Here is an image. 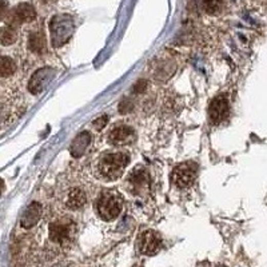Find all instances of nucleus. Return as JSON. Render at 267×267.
<instances>
[{"mask_svg": "<svg viewBox=\"0 0 267 267\" xmlns=\"http://www.w3.org/2000/svg\"><path fill=\"white\" fill-rule=\"evenodd\" d=\"M198 173V166L194 162H184L174 169L173 171V183L179 189H186L194 183Z\"/></svg>", "mask_w": 267, "mask_h": 267, "instance_id": "4", "label": "nucleus"}, {"mask_svg": "<svg viewBox=\"0 0 267 267\" xmlns=\"http://www.w3.org/2000/svg\"><path fill=\"white\" fill-rule=\"evenodd\" d=\"M10 20L11 23L15 24V26H19V24L23 23H30V22L35 20L36 17V11L35 8L28 3H22L17 4L16 7L10 12Z\"/></svg>", "mask_w": 267, "mask_h": 267, "instance_id": "8", "label": "nucleus"}, {"mask_svg": "<svg viewBox=\"0 0 267 267\" xmlns=\"http://www.w3.org/2000/svg\"><path fill=\"white\" fill-rule=\"evenodd\" d=\"M16 71V65L12 59L4 56L3 60H2V76L3 78H7L10 75H12Z\"/></svg>", "mask_w": 267, "mask_h": 267, "instance_id": "16", "label": "nucleus"}, {"mask_svg": "<svg viewBox=\"0 0 267 267\" xmlns=\"http://www.w3.org/2000/svg\"><path fill=\"white\" fill-rule=\"evenodd\" d=\"M129 162L130 155L126 152L103 154L96 163V174L101 180L112 182L122 176Z\"/></svg>", "mask_w": 267, "mask_h": 267, "instance_id": "1", "label": "nucleus"}, {"mask_svg": "<svg viewBox=\"0 0 267 267\" xmlns=\"http://www.w3.org/2000/svg\"><path fill=\"white\" fill-rule=\"evenodd\" d=\"M107 122H109V116L107 115H103L100 116V118H98L94 122V126H95V129L96 130H103L106 127V125H107Z\"/></svg>", "mask_w": 267, "mask_h": 267, "instance_id": "18", "label": "nucleus"}, {"mask_svg": "<svg viewBox=\"0 0 267 267\" xmlns=\"http://www.w3.org/2000/svg\"><path fill=\"white\" fill-rule=\"evenodd\" d=\"M222 3H223V0H203V8L207 14L214 15L219 12L222 8Z\"/></svg>", "mask_w": 267, "mask_h": 267, "instance_id": "17", "label": "nucleus"}, {"mask_svg": "<svg viewBox=\"0 0 267 267\" xmlns=\"http://www.w3.org/2000/svg\"><path fill=\"white\" fill-rule=\"evenodd\" d=\"M76 227L70 218H58L48 226V237L51 242L58 246H68L75 238Z\"/></svg>", "mask_w": 267, "mask_h": 267, "instance_id": "3", "label": "nucleus"}, {"mask_svg": "<svg viewBox=\"0 0 267 267\" xmlns=\"http://www.w3.org/2000/svg\"><path fill=\"white\" fill-rule=\"evenodd\" d=\"M162 246V238L156 231L147 230L139 237L138 249L143 255H154Z\"/></svg>", "mask_w": 267, "mask_h": 267, "instance_id": "5", "label": "nucleus"}, {"mask_svg": "<svg viewBox=\"0 0 267 267\" xmlns=\"http://www.w3.org/2000/svg\"><path fill=\"white\" fill-rule=\"evenodd\" d=\"M51 71L48 68H40L35 72V75L31 78L30 85H28V88L32 94H39V92L43 90L44 83H47L48 79H50Z\"/></svg>", "mask_w": 267, "mask_h": 267, "instance_id": "13", "label": "nucleus"}, {"mask_svg": "<svg viewBox=\"0 0 267 267\" xmlns=\"http://www.w3.org/2000/svg\"><path fill=\"white\" fill-rule=\"evenodd\" d=\"M90 142H91V135H90V132L87 131L80 132V134L72 140L71 146H70V152H71V155L74 156V158H80V156L86 152V150L88 149Z\"/></svg>", "mask_w": 267, "mask_h": 267, "instance_id": "12", "label": "nucleus"}, {"mask_svg": "<svg viewBox=\"0 0 267 267\" xmlns=\"http://www.w3.org/2000/svg\"><path fill=\"white\" fill-rule=\"evenodd\" d=\"M16 37L17 35L14 27H4L2 30V44L3 46H10V44L15 43Z\"/></svg>", "mask_w": 267, "mask_h": 267, "instance_id": "15", "label": "nucleus"}, {"mask_svg": "<svg viewBox=\"0 0 267 267\" xmlns=\"http://www.w3.org/2000/svg\"><path fill=\"white\" fill-rule=\"evenodd\" d=\"M123 207V199L116 191H103L95 203L98 215L103 220H114L120 215Z\"/></svg>", "mask_w": 267, "mask_h": 267, "instance_id": "2", "label": "nucleus"}, {"mask_svg": "<svg viewBox=\"0 0 267 267\" xmlns=\"http://www.w3.org/2000/svg\"><path fill=\"white\" fill-rule=\"evenodd\" d=\"M42 218V206L40 203L34 202L31 203L28 209L24 211L23 217H22L20 224L24 227V229H31L32 226L40 220Z\"/></svg>", "mask_w": 267, "mask_h": 267, "instance_id": "11", "label": "nucleus"}, {"mask_svg": "<svg viewBox=\"0 0 267 267\" xmlns=\"http://www.w3.org/2000/svg\"><path fill=\"white\" fill-rule=\"evenodd\" d=\"M230 111V105L226 96L219 95L209 106V119L213 125H219L227 118Z\"/></svg>", "mask_w": 267, "mask_h": 267, "instance_id": "6", "label": "nucleus"}, {"mask_svg": "<svg viewBox=\"0 0 267 267\" xmlns=\"http://www.w3.org/2000/svg\"><path fill=\"white\" fill-rule=\"evenodd\" d=\"M86 202H87V195L83 189H79V187H72L65 195V204L71 210L80 209L85 206Z\"/></svg>", "mask_w": 267, "mask_h": 267, "instance_id": "10", "label": "nucleus"}, {"mask_svg": "<svg viewBox=\"0 0 267 267\" xmlns=\"http://www.w3.org/2000/svg\"><path fill=\"white\" fill-rule=\"evenodd\" d=\"M129 183L132 193L140 194L143 190L149 187V175H147V171L145 169H142V167H136L130 174Z\"/></svg>", "mask_w": 267, "mask_h": 267, "instance_id": "9", "label": "nucleus"}, {"mask_svg": "<svg viewBox=\"0 0 267 267\" xmlns=\"http://www.w3.org/2000/svg\"><path fill=\"white\" fill-rule=\"evenodd\" d=\"M135 139V132L131 127L125 125H116L109 134V142L114 146H127Z\"/></svg>", "mask_w": 267, "mask_h": 267, "instance_id": "7", "label": "nucleus"}, {"mask_svg": "<svg viewBox=\"0 0 267 267\" xmlns=\"http://www.w3.org/2000/svg\"><path fill=\"white\" fill-rule=\"evenodd\" d=\"M28 47L35 54H43L46 51V40H44V35L40 31L32 32L28 39Z\"/></svg>", "mask_w": 267, "mask_h": 267, "instance_id": "14", "label": "nucleus"}]
</instances>
